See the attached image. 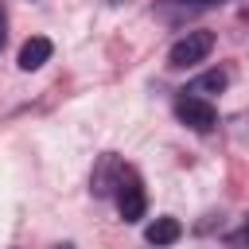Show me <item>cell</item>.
<instances>
[{
	"label": "cell",
	"mask_w": 249,
	"mask_h": 249,
	"mask_svg": "<svg viewBox=\"0 0 249 249\" xmlns=\"http://www.w3.org/2000/svg\"><path fill=\"white\" fill-rule=\"evenodd\" d=\"M210 51H214V31H187V35L167 51V66H175V70L195 66V62H202Z\"/></svg>",
	"instance_id": "obj_1"
},
{
	"label": "cell",
	"mask_w": 249,
	"mask_h": 249,
	"mask_svg": "<svg viewBox=\"0 0 249 249\" xmlns=\"http://www.w3.org/2000/svg\"><path fill=\"white\" fill-rule=\"evenodd\" d=\"M175 117L187 128H195V132H210L218 124V109L210 101H202V97H191V93H179L175 97Z\"/></svg>",
	"instance_id": "obj_2"
},
{
	"label": "cell",
	"mask_w": 249,
	"mask_h": 249,
	"mask_svg": "<svg viewBox=\"0 0 249 249\" xmlns=\"http://www.w3.org/2000/svg\"><path fill=\"white\" fill-rule=\"evenodd\" d=\"M144 206H148V198H144V183H140V175L128 167L124 179H121V187H117V210H121L124 222H140V218H144Z\"/></svg>",
	"instance_id": "obj_3"
},
{
	"label": "cell",
	"mask_w": 249,
	"mask_h": 249,
	"mask_svg": "<svg viewBox=\"0 0 249 249\" xmlns=\"http://www.w3.org/2000/svg\"><path fill=\"white\" fill-rule=\"evenodd\" d=\"M124 163H121V156H113V152H105L101 160H97V167H93V175H89V191L97 195V198H109V195H117V187H121V179H124Z\"/></svg>",
	"instance_id": "obj_4"
},
{
	"label": "cell",
	"mask_w": 249,
	"mask_h": 249,
	"mask_svg": "<svg viewBox=\"0 0 249 249\" xmlns=\"http://www.w3.org/2000/svg\"><path fill=\"white\" fill-rule=\"evenodd\" d=\"M51 51H54V47H51V39L31 35V39L19 47V70H27V74H31V70H39V66L51 58Z\"/></svg>",
	"instance_id": "obj_5"
},
{
	"label": "cell",
	"mask_w": 249,
	"mask_h": 249,
	"mask_svg": "<svg viewBox=\"0 0 249 249\" xmlns=\"http://www.w3.org/2000/svg\"><path fill=\"white\" fill-rule=\"evenodd\" d=\"M226 86H230V74H226V70H206V74H198V78H195V82H191L183 93L210 101V97H214V93H222Z\"/></svg>",
	"instance_id": "obj_6"
},
{
	"label": "cell",
	"mask_w": 249,
	"mask_h": 249,
	"mask_svg": "<svg viewBox=\"0 0 249 249\" xmlns=\"http://www.w3.org/2000/svg\"><path fill=\"white\" fill-rule=\"evenodd\" d=\"M179 233H183V226H179L175 218H156V222L144 230L148 245H171V241H179Z\"/></svg>",
	"instance_id": "obj_7"
},
{
	"label": "cell",
	"mask_w": 249,
	"mask_h": 249,
	"mask_svg": "<svg viewBox=\"0 0 249 249\" xmlns=\"http://www.w3.org/2000/svg\"><path fill=\"white\" fill-rule=\"evenodd\" d=\"M4 43H8V19H4V12H0V51H4Z\"/></svg>",
	"instance_id": "obj_8"
},
{
	"label": "cell",
	"mask_w": 249,
	"mask_h": 249,
	"mask_svg": "<svg viewBox=\"0 0 249 249\" xmlns=\"http://www.w3.org/2000/svg\"><path fill=\"white\" fill-rule=\"evenodd\" d=\"M241 237H245V249H249V218L241 222Z\"/></svg>",
	"instance_id": "obj_9"
},
{
	"label": "cell",
	"mask_w": 249,
	"mask_h": 249,
	"mask_svg": "<svg viewBox=\"0 0 249 249\" xmlns=\"http://www.w3.org/2000/svg\"><path fill=\"white\" fill-rule=\"evenodd\" d=\"M54 249H74V245H70V241H62V245H54Z\"/></svg>",
	"instance_id": "obj_10"
}]
</instances>
